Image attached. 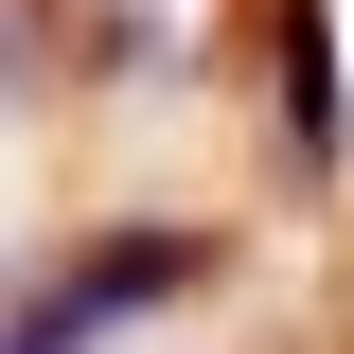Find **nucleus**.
<instances>
[{
	"mask_svg": "<svg viewBox=\"0 0 354 354\" xmlns=\"http://www.w3.org/2000/svg\"><path fill=\"white\" fill-rule=\"evenodd\" d=\"M0 354H88V337H71V319L36 301V283H0Z\"/></svg>",
	"mask_w": 354,
	"mask_h": 354,
	"instance_id": "nucleus-3",
	"label": "nucleus"
},
{
	"mask_svg": "<svg viewBox=\"0 0 354 354\" xmlns=\"http://www.w3.org/2000/svg\"><path fill=\"white\" fill-rule=\"evenodd\" d=\"M266 106H283V160L337 177L354 106H337V18H319V0H266Z\"/></svg>",
	"mask_w": 354,
	"mask_h": 354,
	"instance_id": "nucleus-2",
	"label": "nucleus"
},
{
	"mask_svg": "<svg viewBox=\"0 0 354 354\" xmlns=\"http://www.w3.org/2000/svg\"><path fill=\"white\" fill-rule=\"evenodd\" d=\"M213 230H177V213H142V230H88V248H53L36 266V301L71 319V337H124V319H160V301H195V283H213Z\"/></svg>",
	"mask_w": 354,
	"mask_h": 354,
	"instance_id": "nucleus-1",
	"label": "nucleus"
}]
</instances>
